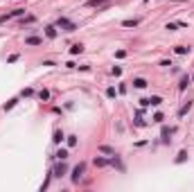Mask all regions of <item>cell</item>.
Returning <instances> with one entry per match:
<instances>
[{
  "label": "cell",
  "instance_id": "cell-21",
  "mask_svg": "<svg viewBox=\"0 0 194 192\" xmlns=\"http://www.w3.org/2000/svg\"><path fill=\"white\" fill-rule=\"evenodd\" d=\"M154 122H162V113H156L154 115Z\"/></svg>",
  "mask_w": 194,
  "mask_h": 192
},
{
  "label": "cell",
  "instance_id": "cell-17",
  "mask_svg": "<svg viewBox=\"0 0 194 192\" xmlns=\"http://www.w3.org/2000/svg\"><path fill=\"white\" fill-rule=\"evenodd\" d=\"M61 140H63V133L57 131V133H54V142H61Z\"/></svg>",
  "mask_w": 194,
  "mask_h": 192
},
{
  "label": "cell",
  "instance_id": "cell-2",
  "mask_svg": "<svg viewBox=\"0 0 194 192\" xmlns=\"http://www.w3.org/2000/svg\"><path fill=\"white\" fill-rule=\"evenodd\" d=\"M84 169H86V165H84V163H79V165L72 169V183H79V179L84 176Z\"/></svg>",
  "mask_w": 194,
  "mask_h": 192
},
{
  "label": "cell",
  "instance_id": "cell-10",
  "mask_svg": "<svg viewBox=\"0 0 194 192\" xmlns=\"http://www.w3.org/2000/svg\"><path fill=\"white\" fill-rule=\"evenodd\" d=\"M133 86H135V88H145V86H147V81H145V79H135V81H133Z\"/></svg>",
  "mask_w": 194,
  "mask_h": 192
},
{
  "label": "cell",
  "instance_id": "cell-8",
  "mask_svg": "<svg viewBox=\"0 0 194 192\" xmlns=\"http://www.w3.org/2000/svg\"><path fill=\"white\" fill-rule=\"evenodd\" d=\"M190 109H192V102H187V104H185V106H181V111H178V115H181V118H183V115H185V113H187V111H190Z\"/></svg>",
  "mask_w": 194,
  "mask_h": 192
},
{
  "label": "cell",
  "instance_id": "cell-18",
  "mask_svg": "<svg viewBox=\"0 0 194 192\" xmlns=\"http://www.w3.org/2000/svg\"><path fill=\"white\" fill-rule=\"evenodd\" d=\"M185 156H187V152H181V154H178V158H176V163H183Z\"/></svg>",
  "mask_w": 194,
  "mask_h": 192
},
{
  "label": "cell",
  "instance_id": "cell-13",
  "mask_svg": "<svg viewBox=\"0 0 194 192\" xmlns=\"http://www.w3.org/2000/svg\"><path fill=\"white\" fill-rule=\"evenodd\" d=\"M122 25H124V27H135V25H138V21H135V18H133V21H124Z\"/></svg>",
  "mask_w": 194,
  "mask_h": 192
},
{
  "label": "cell",
  "instance_id": "cell-4",
  "mask_svg": "<svg viewBox=\"0 0 194 192\" xmlns=\"http://www.w3.org/2000/svg\"><path fill=\"white\" fill-rule=\"evenodd\" d=\"M25 43H27V45H41V43H43V38H38V36H27V38H25Z\"/></svg>",
  "mask_w": 194,
  "mask_h": 192
},
{
  "label": "cell",
  "instance_id": "cell-5",
  "mask_svg": "<svg viewBox=\"0 0 194 192\" xmlns=\"http://www.w3.org/2000/svg\"><path fill=\"white\" fill-rule=\"evenodd\" d=\"M81 52H84V45H81V43H75V45L70 48V54H81Z\"/></svg>",
  "mask_w": 194,
  "mask_h": 192
},
{
  "label": "cell",
  "instance_id": "cell-6",
  "mask_svg": "<svg viewBox=\"0 0 194 192\" xmlns=\"http://www.w3.org/2000/svg\"><path fill=\"white\" fill-rule=\"evenodd\" d=\"M63 174H65V165H63V163H59V165L54 167V176H63Z\"/></svg>",
  "mask_w": 194,
  "mask_h": 192
},
{
  "label": "cell",
  "instance_id": "cell-9",
  "mask_svg": "<svg viewBox=\"0 0 194 192\" xmlns=\"http://www.w3.org/2000/svg\"><path fill=\"white\" fill-rule=\"evenodd\" d=\"M57 158L65 160V158H68V149H59V152H57Z\"/></svg>",
  "mask_w": 194,
  "mask_h": 192
},
{
  "label": "cell",
  "instance_id": "cell-15",
  "mask_svg": "<svg viewBox=\"0 0 194 192\" xmlns=\"http://www.w3.org/2000/svg\"><path fill=\"white\" fill-rule=\"evenodd\" d=\"M176 52H178V54H190V48H183V45H181V48H176Z\"/></svg>",
  "mask_w": 194,
  "mask_h": 192
},
{
  "label": "cell",
  "instance_id": "cell-16",
  "mask_svg": "<svg viewBox=\"0 0 194 192\" xmlns=\"http://www.w3.org/2000/svg\"><path fill=\"white\" fill-rule=\"evenodd\" d=\"M99 152H104V154H115V152H113L111 147H106V145H102V147H99Z\"/></svg>",
  "mask_w": 194,
  "mask_h": 192
},
{
  "label": "cell",
  "instance_id": "cell-12",
  "mask_svg": "<svg viewBox=\"0 0 194 192\" xmlns=\"http://www.w3.org/2000/svg\"><path fill=\"white\" fill-rule=\"evenodd\" d=\"M187 84H190V77H183V79H181V86H178V88H181V91H185V86H187Z\"/></svg>",
  "mask_w": 194,
  "mask_h": 192
},
{
  "label": "cell",
  "instance_id": "cell-1",
  "mask_svg": "<svg viewBox=\"0 0 194 192\" xmlns=\"http://www.w3.org/2000/svg\"><path fill=\"white\" fill-rule=\"evenodd\" d=\"M57 27H61V30H65V32H75V30H77V25L70 23L68 18H59V21H57Z\"/></svg>",
  "mask_w": 194,
  "mask_h": 192
},
{
  "label": "cell",
  "instance_id": "cell-14",
  "mask_svg": "<svg viewBox=\"0 0 194 192\" xmlns=\"http://www.w3.org/2000/svg\"><path fill=\"white\" fill-rule=\"evenodd\" d=\"M95 165H99V167H104V165H108V160H106V158H95Z\"/></svg>",
  "mask_w": 194,
  "mask_h": 192
},
{
  "label": "cell",
  "instance_id": "cell-19",
  "mask_svg": "<svg viewBox=\"0 0 194 192\" xmlns=\"http://www.w3.org/2000/svg\"><path fill=\"white\" fill-rule=\"evenodd\" d=\"M68 145H70V147H75V145H77V138H75V136H70V138H68Z\"/></svg>",
  "mask_w": 194,
  "mask_h": 192
},
{
  "label": "cell",
  "instance_id": "cell-3",
  "mask_svg": "<svg viewBox=\"0 0 194 192\" xmlns=\"http://www.w3.org/2000/svg\"><path fill=\"white\" fill-rule=\"evenodd\" d=\"M140 104H142V106H158V104H162V99L158 95H154V97H145V99H140Z\"/></svg>",
  "mask_w": 194,
  "mask_h": 192
},
{
  "label": "cell",
  "instance_id": "cell-20",
  "mask_svg": "<svg viewBox=\"0 0 194 192\" xmlns=\"http://www.w3.org/2000/svg\"><path fill=\"white\" fill-rule=\"evenodd\" d=\"M38 97H41V99H48V97H50V93H48V91H41V93H38Z\"/></svg>",
  "mask_w": 194,
  "mask_h": 192
},
{
  "label": "cell",
  "instance_id": "cell-7",
  "mask_svg": "<svg viewBox=\"0 0 194 192\" xmlns=\"http://www.w3.org/2000/svg\"><path fill=\"white\" fill-rule=\"evenodd\" d=\"M45 34H48V38H54V36H57V27H54V25L45 27Z\"/></svg>",
  "mask_w": 194,
  "mask_h": 192
},
{
  "label": "cell",
  "instance_id": "cell-11",
  "mask_svg": "<svg viewBox=\"0 0 194 192\" xmlns=\"http://www.w3.org/2000/svg\"><path fill=\"white\" fill-rule=\"evenodd\" d=\"M172 133H174V129H162V138H165V140H169V136H172Z\"/></svg>",
  "mask_w": 194,
  "mask_h": 192
}]
</instances>
